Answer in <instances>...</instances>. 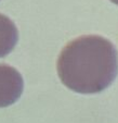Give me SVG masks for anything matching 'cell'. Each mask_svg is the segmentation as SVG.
<instances>
[{
	"label": "cell",
	"mask_w": 118,
	"mask_h": 123,
	"mask_svg": "<svg viewBox=\"0 0 118 123\" xmlns=\"http://www.w3.org/2000/svg\"><path fill=\"white\" fill-rule=\"evenodd\" d=\"M118 55L106 38L81 36L64 47L58 60L61 82L79 94H97L106 89L116 79Z\"/></svg>",
	"instance_id": "cell-1"
},
{
	"label": "cell",
	"mask_w": 118,
	"mask_h": 123,
	"mask_svg": "<svg viewBox=\"0 0 118 123\" xmlns=\"http://www.w3.org/2000/svg\"><path fill=\"white\" fill-rule=\"evenodd\" d=\"M24 89V82L17 70L0 63V108L9 107L19 100Z\"/></svg>",
	"instance_id": "cell-2"
},
{
	"label": "cell",
	"mask_w": 118,
	"mask_h": 123,
	"mask_svg": "<svg viewBox=\"0 0 118 123\" xmlns=\"http://www.w3.org/2000/svg\"><path fill=\"white\" fill-rule=\"evenodd\" d=\"M19 40V31L7 15L0 13V58L9 55Z\"/></svg>",
	"instance_id": "cell-3"
},
{
	"label": "cell",
	"mask_w": 118,
	"mask_h": 123,
	"mask_svg": "<svg viewBox=\"0 0 118 123\" xmlns=\"http://www.w3.org/2000/svg\"><path fill=\"white\" fill-rule=\"evenodd\" d=\"M111 1H112L113 3H115V5H117V6H118V0H111Z\"/></svg>",
	"instance_id": "cell-4"
}]
</instances>
